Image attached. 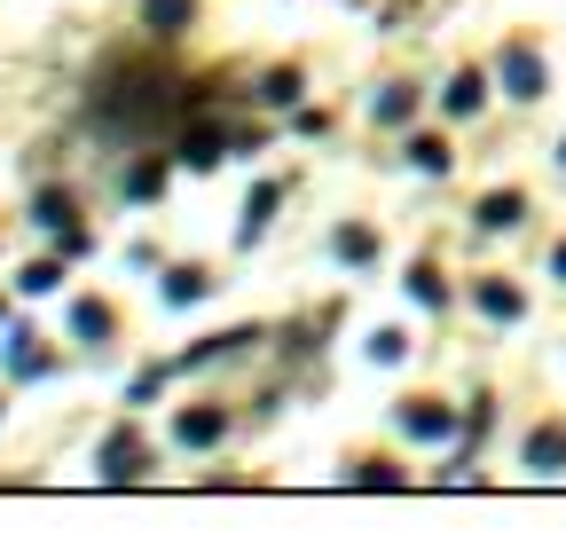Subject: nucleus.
<instances>
[{
	"instance_id": "obj_3",
	"label": "nucleus",
	"mask_w": 566,
	"mask_h": 543,
	"mask_svg": "<svg viewBox=\"0 0 566 543\" xmlns=\"http://www.w3.org/2000/svg\"><path fill=\"white\" fill-rule=\"evenodd\" d=\"M212 441H229V410H221V401H197V410L174 418V449H212Z\"/></svg>"
},
{
	"instance_id": "obj_9",
	"label": "nucleus",
	"mask_w": 566,
	"mask_h": 543,
	"mask_svg": "<svg viewBox=\"0 0 566 543\" xmlns=\"http://www.w3.org/2000/svg\"><path fill=\"white\" fill-rule=\"evenodd\" d=\"M142 24H150L158 40H181L197 24V0H142Z\"/></svg>"
},
{
	"instance_id": "obj_20",
	"label": "nucleus",
	"mask_w": 566,
	"mask_h": 543,
	"mask_svg": "<svg viewBox=\"0 0 566 543\" xmlns=\"http://www.w3.org/2000/svg\"><path fill=\"white\" fill-rule=\"evenodd\" d=\"M71 331H80V338H111V307L103 300H80V307H71Z\"/></svg>"
},
{
	"instance_id": "obj_22",
	"label": "nucleus",
	"mask_w": 566,
	"mask_h": 543,
	"mask_svg": "<svg viewBox=\"0 0 566 543\" xmlns=\"http://www.w3.org/2000/svg\"><path fill=\"white\" fill-rule=\"evenodd\" d=\"M55 284H63V268H55V260H32L24 276H17V292H32V300H40V292H55Z\"/></svg>"
},
{
	"instance_id": "obj_8",
	"label": "nucleus",
	"mask_w": 566,
	"mask_h": 543,
	"mask_svg": "<svg viewBox=\"0 0 566 543\" xmlns=\"http://www.w3.org/2000/svg\"><path fill=\"white\" fill-rule=\"evenodd\" d=\"M275 206H283V189H275V181H260V189L244 197V221H237V244H260V237H268V221H275Z\"/></svg>"
},
{
	"instance_id": "obj_17",
	"label": "nucleus",
	"mask_w": 566,
	"mask_h": 543,
	"mask_svg": "<svg viewBox=\"0 0 566 543\" xmlns=\"http://www.w3.org/2000/svg\"><path fill=\"white\" fill-rule=\"evenodd\" d=\"M331 252H338L346 268H370V260H378V237H370V229H338V237H331Z\"/></svg>"
},
{
	"instance_id": "obj_6",
	"label": "nucleus",
	"mask_w": 566,
	"mask_h": 543,
	"mask_svg": "<svg viewBox=\"0 0 566 543\" xmlns=\"http://www.w3.org/2000/svg\"><path fill=\"white\" fill-rule=\"evenodd\" d=\"M401 434H409V441H449L457 418L441 410V401H401Z\"/></svg>"
},
{
	"instance_id": "obj_12",
	"label": "nucleus",
	"mask_w": 566,
	"mask_h": 543,
	"mask_svg": "<svg viewBox=\"0 0 566 543\" xmlns=\"http://www.w3.org/2000/svg\"><path fill=\"white\" fill-rule=\"evenodd\" d=\"M480 103H488V72H457V80H449V95H441V111H449V118H472Z\"/></svg>"
},
{
	"instance_id": "obj_4",
	"label": "nucleus",
	"mask_w": 566,
	"mask_h": 543,
	"mask_svg": "<svg viewBox=\"0 0 566 543\" xmlns=\"http://www.w3.org/2000/svg\"><path fill=\"white\" fill-rule=\"evenodd\" d=\"M472 307H480L488 323H520V315H527V300H520L504 276H480V284H472Z\"/></svg>"
},
{
	"instance_id": "obj_15",
	"label": "nucleus",
	"mask_w": 566,
	"mask_h": 543,
	"mask_svg": "<svg viewBox=\"0 0 566 543\" xmlns=\"http://www.w3.org/2000/svg\"><path fill=\"white\" fill-rule=\"evenodd\" d=\"M205 292H212L205 268H166V307H197Z\"/></svg>"
},
{
	"instance_id": "obj_24",
	"label": "nucleus",
	"mask_w": 566,
	"mask_h": 543,
	"mask_svg": "<svg viewBox=\"0 0 566 543\" xmlns=\"http://www.w3.org/2000/svg\"><path fill=\"white\" fill-rule=\"evenodd\" d=\"M354 481H363V489H401V472H394V464H363Z\"/></svg>"
},
{
	"instance_id": "obj_16",
	"label": "nucleus",
	"mask_w": 566,
	"mask_h": 543,
	"mask_svg": "<svg viewBox=\"0 0 566 543\" xmlns=\"http://www.w3.org/2000/svg\"><path fill=\"white\" fill-rule=\"evenodd\" d=\"M48 355H40V338L32 331H9V378H40Z\"/></svg>"
},
{
	"instance_id": "obj_19",
	"label": "nucleus",
	"mask_w": 566,
	"mask_h": 543,
	"mask_svg": "<svg viewBox=\"0 0 566 543\" xmlns=\"http://www.w3.org/2000/svg\"><path fill=\"white\" fill-rule=\"evenodd\" d=\"M158 189H166V158H142V166L126 174V197H134V206H150Z\"/></svg>"
},
{
	"instance_id": "obj_10",
	"label": "nucleus",
	"mask_w": 566,
	"mask_h": 543,
	"mask_svg": "<svg viewBox=\"0 0 566 543\" xmlns=\"http://www.w3.org/2000/svg\"><path fill=\"white\" fill-rule=\"evenodd\" d=\"M221 150H229V134H221V126H189V134H181V150H174V158L205 174V166H221Z\"/></svg>"
},
{
	"instance_id": "obj_21",
	"label": "nucleus",
	"mask_w": 566,
	"mask_h": 543,
	"mask_svg": "<svg viewBox=\"0 0 566 543\" xmlns=\"http://www.w3.org/2000/svg\"><path fill=\"white\" fill-rule=\"evenodd\" d=\"M260 103H268V111L300 103V72H268V80H260Z\"/></svg>"
},
{
	"instance_id": "obj_13",
	"label": "nucleus",
	"mask_w": 566,
	"mask_h": 543,
	"mask_svg": "<svg viewBox=\"0 0 566 543\" xmlns=\"http://www.w3.org/2000/svg\"><path fill=\"white\" fill-rule=\"evenodd\" d=\"M370 118H378V126H409V118H417V87H409V80H394V87H378V103H370Z\"/></svg>"
},
{
	"instance_id": "obj_2",
	"label": "nucleus",
	"mask_w": 566,
	"mask_h": 543,
	"mask_svg": "<svg viewBox=\"0 0 566 543\" xmlns=\"http://www.w3.org/2000/svg\"><path fill=\"white\" fill-rule=\"evenodd\" d=\"M95 464H103V481H142V472H150V441H142L134 426H118V434L95 449Z\"/></svg>"
},
{
	"instance_id": "obj_26",
	"label": "nucleus",
	"mask_w": 566,
	"mask_h": 543,
	"mask_svg": "<svg viewBox=\"0 0 566 543\" xmlns=\"http://www.w3.org/2000/svg\"><path fill=\"white\" fill-rule=\"evenodd\" d=\"M558 166H566V143H558Z\"/></svg>"
},
{
	"instance_id": "obj_25",
	"label": "nucleus",
	"mask_w": 566,
	"mask_h": 543,
	"mask_svg": "<svg viewBox=\"0 0 566 543\" xmlns=\"http://www.w3.org/2000/svg\"><path fill=\"white\" fill-rule=\"evenodd\" d=\"M551 276H558V284H566V244H558V252H551Z\"/></svg>"
},
{
	"instance_id": "obj_14",
	"label": "nucleus",
	"mask_w": 566,
	"mask_h": 543,
	"mask_svg": "<svg viewBox=\"0 0 566 543\" xmlns=\"http://www.w3.org/2000/svg\"><path fill=\"white\" fill-rule=\"evenodd\" d=\"M32 221H40V229H55V237H63V229H71V221H80V206H71V189H40V197H32Z\"/></svg>"
},
{
	"instance_id": "obj_5",
	"label": "nucleus",
	"mask_w": 566,
	"mask_h": 543,
	"mask_svg": "<svg viewBox=\"0 0 566 543\" xmlns=\"http://www.w3.org/2000/svg\"><path fill=\"white\" fill-rule=\"evenodd\" d=\"M472 221L504 237V229H520V221H527V197H520V189H488L480 206H472Z\"/></svg>"
},
{
	"instance_id": "obj_23",
	"label": "nucleus",
	"mask_w": 566,
	"mask_h": 543,
	"mask_svg": "<svg viewBox=\"0 0 566 543\" xmlns=\"http://www.w3.org/2000/svg\"><path fill=\"white\" fill-rule=\"evenodd\" d=\"M401 355H409L401 331H378V338H370V363H401Z\"/></svg>"
},
{
	"instance_id": "obj_1",
	"label": "nucleus",
	"mask_w": 566,
	"mask_h": 543,
	"mask_svg": "<svg viewBox=\"0 0 566 543\" xmlns=\"http://www.w3.org/2000/svg\"><path fill=\"white\" fill-rule=\"evenodd\" d=\"M495 80H504V95H512V103H543V87H551L543 55H535L527 40H512L504 55H495Z\"/></svg>"
},
{
	"instance_id": "obj_7",
	"label": "nucleus",
	"mask_w": 566,
	"mask_h": 543,
	"mask_svg": "<svg viewBox=\"0 0 566 543\" xmlns=\"http://www.w3.org/2000/svg\"><path fill=\"white\" fill-rule=\"evenodd\" d=\"M520 457H527V472H566V426H535L520 441Z\"/></svg>"
},
{
	"instance_id": "obj_18",
	"label": "nucleus",
	"mask_w": 566,
	"mask_h": 543,
	"mask_svg": "<svg viewBox=\"0 0 566 543\" xmlns=\"http://www.w3.org/2000/svg\"><path fill=\"white\" fill-rule=\"evenodd\" d=\"M409 300H417V307H449V284H441V268H424V260H417V268H409Z\"/></svg>"
},
{
	"instance_id": "obj_11",
	"label": "nucleus",
	"mask_w": 566,
	"mask_h": 543,
	"mask_svg": "<svg viewBox=\"0 0 566 543\" xmlns=\"http://www.w3.org/2000/svg\"><path fill=\"white\" fill-rule=\"evenodd\" d=\"M401 158H409V166H417V174H433V181H441V174H449V166H457V150H449V143H441V134H409V150H401Z\"/></svg>"
}]
</instances>
